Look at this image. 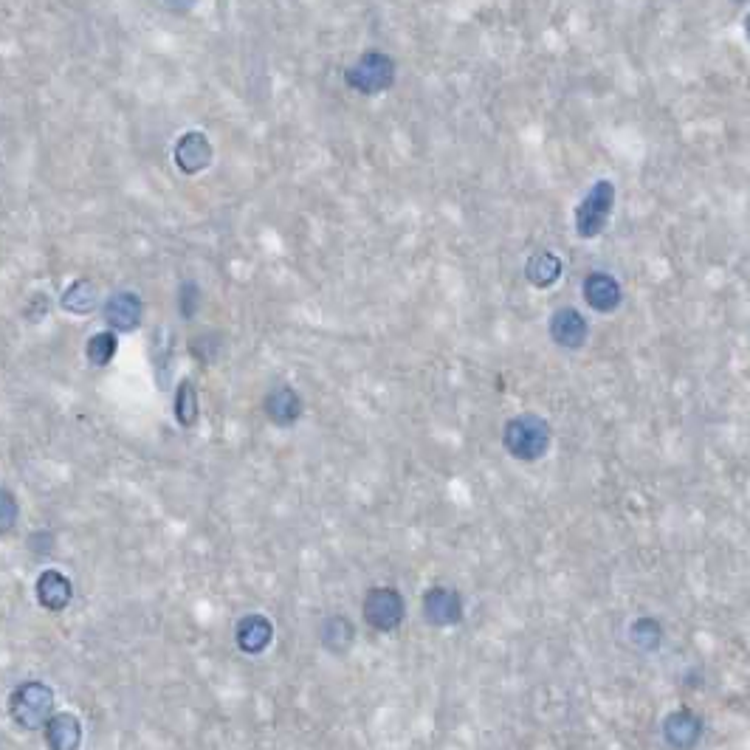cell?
I'll return each instance as SVG.
<instances>
[{
    "label": "cell",
    "instance_id": "1",
    "mask_svg": "<svg viewBox=\"0 0 750 750\" xmlns=\"http://www.w3.org/2000/svg\"><path fill=\"white\" fill-rule=\"evenodd\" d=\"M550 440H553L550 423L536 412H522V415H516V418L505 423V429H502L505 452L516 457V460H522V463L542 460L547 449H550Z\"/></svg>",
    "mask_w": 750,
    "mask_h": 750
},
{
    "label": "cell",
    "instance_id": "2",
    "mask_svg": "<svg viewBox=\"0 0 750 750\" xmlns=\"http://www.w3.org/2000/svg\"><path fill=\"white\" fill-rule=\"evenodd\" d=\"M51 711H54V688L40 680L20 683L9 697V714L26 731L43 728L51 719Z\"/></svg>",
    "mask_w": 750,
    "mask_h": 750
},
{
    "label": "cell",
    "instance_id": "3",
    "mask_svg": "<svg viewBox=\"0 0 750 750\" xmlns=\"http://www.w3.org/2000/svg\"><path fill=\"white\" fill-rule=\"evenodd\" d=\"M344 82L361 96L384 94L395 82V60L384 51H367L344 71Z\"/></svg>",
    "mask_w": 750,
    "mask_h": 750
},
{
    "label": "cell",
    "instance_id": "4",
    "mask_svg": "<svg viewBox=\"0 0 750 750\" xmlns=\"http://www.w3.org/2000/svg\"><path fill=\"white\" fill-rule=\"evenodd\" d=\"M615 198H618V192L612 187V181H598L587 189V195L576 206V235L584 240L601 235L612 218Z\"/></svg>",
    "mask_w": 750,
    "mask_h": 750
},
{
    "label": "cell",
    "instance_id": "5",
    "mask_svg": "<svg viewBox=\"0 0 750 750\" xmlns=\"http://www.w3.org/2000/svg\"><path fill=\"white\" fill-rule=\"evenodd\" d=\"M404 618H407V604L395 587H373L364 595V621L375 632H395L404 624Z\"/></svg>",
    "mask_w": 750,
    "mask_h": 750
},
{
    "label": "cell",
    "instance_id": "6",
    "mask_svg": "<svg viewBox=\"0 0 750 750\" xmlns=\"http://www.w3.org/2000/svg\"><path fill=\"white\" fill-rule=\"evenodd\" d=\"M423 618L432 626H454L463 621V598L452 587H432L423 595Z\"/></svg>",
    "mask_w": 750,
    "mask_h": 750
},
{
    "label": "cell",
    "instance_id": "7",
    "mask_svg": "<svg viewBox=\"0 0 750 750\" xmlns=\"http://www.w3.org/2000/svg\"><path fill=\"white\" fill-rule=\"evenodd\" d=\"M212 158H215L212 141L206 139V133H201V130H189L175 141V164L184 175L204 172L212 164Z\"/></svg>",
    "mask_w": 750,
    "mask_h": 750
},
{
    "label": "cell",
    "instance_id": "8",
    "mask_svg": "<svg viewBox=\"0 0 750 750\" xmlns=\"http://www.w3.org/2000/svg\"><path fill=\"white\" fill-rule=\"evenodd\" d=\"M263 409H266L268 421L274 423V426L291 429V426H297L299 418H302L305 404H302V398H299V392L294 390V387L280 384V387H274V390L268 392L266 401H263Z\"/></svg>",
    "mask_w": 750,
    "mask_h": 750
},
{
    "label": "cell",
    "instance_id": "9",
    "mask_svg": "<svg viewBox=\"0 0 750 750\" xmlns=\"http://www.w3.org/2000/svg\"><path fill=\"white\" fill-rule=\"evenodd\" d=\"M587 319L576 308H559L550 316V339L564 350H581L587 344Z\"/></svg>",
    "mask_w": 750,
    "mask_h": 750
},
{
    "label": "cell",
    "instance_id": "10",
    "mask_svg": "<svg viewBox=\"0 0 750 750\" xmlns=\"http://www.w3.org/2000/svg\"><path fill=\"white\" fill-rule=\"evenodd\" d=\"M584 299L587 305L598 313H612L618 311V305L624 302V291L621 282L615 280L612 274L604 271H593L584 277Z\"/></svg>",
    "mask_w": 750,
    "mask_h": 750
},
{
    "label": "cell",
    "instance_id": "11",
    "mask_svg": "<svg viewBox=\"0 0 750 750\" xmlns=\"http://www.w3.org/2000/svg\"><path fill=\"white\" fill-rule=\"evenodd\" d=\"M141 313H144V302H141L139 294L133 291H119L105 302L102 308V316L113 330H122V333H130L141 325Z\"/></svg>",
    "mask_w": 750,
    "mask_h": 750
},
{
    "label": "cell",
    "instance_id": "12",
    "mask_svg": "<svg viewBox=\"0 0 750 750\" xmlns=\"http://www.w3.org/2000/svg\"><path fill=\"white\" fill-rule=\"evenodd\" d=\"M37 601L48 612H63L74 598V584L60 570H43L37 576Z\"/></svg>",
    "mask_w": 750,
    "mask_h": 750
},
{
    "label": "cell",
    "instance_id": "13",
    "mask_svg": "<svg viewBox=\"0 0 750 750\" xmlns=\"http://www.w3.org/2000/svg\"><path fill=\"white\" fill-rule=\"evenodd\" d=\"M235 638L237 646H240V652H246V655H260V652H266L268 643L274 641V624L268 621L266 615L251 612L246 618H240V624H237L235 629Z\"/></svg>",
    "mask_w": 750,
    "mask_h": 750
},
{
    "label": "cell",
    "instance_id": "14",
    "mask_svg": "<svg viewBox=\"0 0 750 750\" xmlns=\"http://www.w3.org/2000/svg\"><path fill=\"white\" fill-rule=\"evenodd\" d=\"M46 745L48 750H79L82 745V722L77 714H51L46 725Z\"/></svg>",
    "mask_w": 750,
    "mask_h": 750
},
{
    "label": "cell",
    "instance_id": "15",
    "mask_svg": "<svg viewBox=\"0 0 750 750\" xmlns=\"http://www.w3.org/2000/svg\"><path fill=\"white\" fill-rule=\"evenodd\" d=\"M663 736H666V742L672 748L691 750L703 736V722L694 717L691 711H674L663 722Z\"/></svg>",
    "mask_w": 750,
    "mask_h": 750
},
{
    "label": "cell",
    "instance_id": "16",
    "mask_svg": "<svg viewBox=\"0 0 750 750\" xmlns=\"http://www.w3.org/2000/svg\"><path fill=\"white\" fill-rule=\"evenodd\" d=\"M562 257L553 251H536L531 260L525 263V280L531 282L533 288H550L556 285L562 277Z\"/></svg>",
    "mask_w": 750,
    "mask_h": 750
},
{
    "label": "cell",
    "instance_id": "17",
    "mask_svg": "<svg viewBox=\"0 0 750 750\" xmlns=\"http://www.w3.org/2000/svg\"><path fill=\"white\" fill-rule=\"evenodd\" d=\"M198 415H201V407H198V390H195V384L184 378L181 384H178V392H175V418L181 426H187L192 429L195 423H198Z\"/></svg>",
    "mask_w": 750,
    "mask_h": 750
},
{
    "label": "cell",
    "instance_id": "18",
    "mask_svg": "<svg viewBox=\"0 0 750 750\" xmlns=\"http://www.w3.org/2000/svg\"><path fill=\"white\" fill-rule=\"evenodd\" d=\"M94 305H96V285L91 280L71 282V285H68V291L63 294V308L68 313L85 316V313H91Z\"/></svg>",
    "mask_w": 750,
    "mask_h": 750
},
{
    "label": "cell",
    "instance_id": "19",
    "mask_svg": "<svg viewBox=\"0 0 750 750\" xmlns=\"http://www.w3.org/2000/svg\"><path fill=\"white\" fill-rule=\"evenodd\" d=\"M353 635H356V632H353V624H350L347 618H342V615H333V618H328L325 626H322V643L328 646L330 652H336V655H342V652L350 649Z\"/></svg>",
    "mask_w": 750,
    "mask_h": 750
},
{
    "label": "cell",
    "instance_id": "20",
    "mask_svg": "<svg viewBox=\"0 0 750 750\" xmlns=\"http://www.w3.org/2000/svg\"><path fill=\"white\" fill-rule=\"evenodd\" d=\"M116 350H119V339L110 330L96 333V336H91V342L85 344V356L94 367H108L113 356H116Z\"/></svg>",
    "mask_w": 750,
    "mask_h": 750
},
{
    "label": "cell",
    "instance_id": "21",
    "mask_svg": "<svg viewBox=\"0 0 750 750\" xmlns=\"http://www.w3.org/2000/svg\"><path fill=\"white\" fill-rule=\"evenodd\" d=\"M660 641H663V629L655 618H641L632 624V643L641 646L643 652H655Z\"/></svg>",
    "mask_w": 750,
    "mask_h": 750
},
{
    "label": "cell",
    "instance_id": "22",
    "mask_svg": "<svg viewBox=\"0 0 750 750\" xmlns=\"http://www.w3.org/2000/svg\"><path fill=\"white\" fill-rule=\"evenodd\" d=\"M17 516H20V505H17L15 494L0 488V536H6L15 528Z\"/></svg>",
    "mask_w": 750,
    "mask_h": 750
},
{
    "label": "cell",
    "instance_id": "23",
    "mask_svg": "<svg viewBox=\"0 0 750 750\" xmlns=\"http://www.w3.org/2000/svg\"><path fill=\"white\" fill-rule=\"evenodd\" d=\"M198 299H201V294H198V285H184L181 288V313H184V319H192L195 316V311H198Z\"/></svg>",
    "mask_w": 750,
    "mask_h": 750
}]
</instances>
